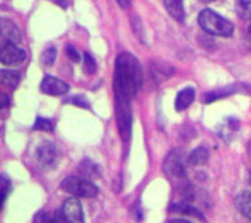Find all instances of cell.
<instances>
[{"label":"cell","mask_w":251,"mask_h":223,"mask_svg":"<svg viewBox=\"0 0 251 223\" xmlns=\"http://www.w3.org/2000/svg\"><path fill=\"white\" fill-rule=\"evenodd\" d=\"M143 84L141 65L135 56L131 53H121L116 59L113 87L116 93V100L131 101Z\"/></svg>","instance_id":"1"},{"label":"cell","mask_w":251,"mask_h":223,"mask_svg":"<svg viewBox=\"0 0 251 223\" xmlns=\"http://www.w3.org/2000/svg\"><path fill=\"white\" fill-rule=\"evenodd\" d=\"M199 24L206 32H209L212 35L229 37L234 32V24L210 9H204L200 12Z\"/></svg>","instance_id":"2"},{"label":"cell","mask_w":251,"mask_h":223,"mask_svg":"<svg viewBox=\"0 0 251 223\" xmlns=\"http://www.w3.org/2000/svg\"><path fill=\"white\" fill-rule=\"evenodd\" d=\"M60 188L74 197H82V198H91L99 194V188L91 181L76 176L65 178L63 182L60 184Z\"/></svg>","instance_id":"3"},{"label":"cell","mask_w":251,"mask_h":223,"mask_svg":"<svg viewBox=\"0 0 251 223\" xmlns=\"http://www.w3.org/2000/svg\"><path fill=\"white\" fill-rule=\"evenodd\" d=\"M116 119H118V128L124 140H128L131 134V101L116 100Z\"/></svg>","instance_id":"4"},{"label":"cell","mask_w":251,"mask_h":223,"mask_svg":"<svg viewBox=\"0 0 251 223\" xmlns=\"http://www.w3.org/2000/svg\"><path fill=\"white\" fill-rule=\"evenodd\" d=\"M163 169H165V172L169 176H174V178H182V176H185V163H184L182 153L178 151V150L171 151L169 156L165 160Z\"/></svg>","instance_id":"5"},{"label":"cell","mask_w":251,"mask_h":223,"mask_svg":"<svg viewBox=\"0 0 251 223\" xmlns=\"http://www.w3.org/2000/svg\"><path fill=\"white\" fill-rule=\"evenodd\" d=\"M26 59V51L19 49L16 44H3L0 50V60L3 65H19Z\"/></svg>","instance_id":"6"},{"label":"cell","mask_w":251,"mask_h":223,"mask_svg":"<svg viewBox=\"0 0 251 223\" xmlns=\"http://www.w3.org/2000/svg\"><path fill=\"white\" fill-rule=\"evenodd\" d=\"M40 88H41V93L49 94V96H63L65 93H68L69 85L59 78H54L51 75H46L41 81Z\"/></svg>","instance_id":"7"},{"label":"cell","mask_w":251,"mask_h":223,"mask_svg":"<svg viewBox=\"0 0 251 223\" xmlns=\"http://www.w3.org/2000/svg\"><path fill=\"white\" fill-rule=\"evenodd\" d=\"M62 213L68 218V221L72 223H84V212L82 206L78 201V198L71 197L63 203Z\"/></svg>","instance_id":"8"},{"label":"cell","mask_w":251,"mask_h":223,"mask_svg":"<svg viewBox=\"0 0 251 223\" xmlns=\"http://www.w3.org/2000/svg\"><path fill=\"white\" fill-rule=\"evenodd\" d=\"M0 40H1V46L9 44V43L10 44H18L21 41V32H19L18 26L12 21H9L6 18L1 19Z\"/></svg>","instance_id":"9"},{"label":"cell","mask_w":251,"mask_h":223,"mask_svg":"<svg viewBox=\"0 0 251 223\" xmlns=\"http://www.w3.org/2000/svg\"><path fill=\"white\" fill-rule=\"evenodd\" d=\"M37 157H38V162L41 163V166L53 168L57 162V151L51 143L44 141L37 150Z\"/></svg>","instance_id":"10"},{"label":"cell","mask_w":251,"mask_h":223,"mask_svg":"<svg viewBox=\"0 0 251 223\" xmlns=\"http://www.w3.org/2000/svg\"><path fill=\"white\" fill-rule=\"evenodd\" d=\"M196 99V91L193 87H185L184 90H181L176 96V100H175V107L178 112H182L185 109H188L193 101Z\"/></svg>","instance_id":"11"},{"label":"cell","mask_w":251,"mask_h":223,"mask_svg":"<svg viewBox=\"0 0 251 223\" xmlns=\"http://www.w3.org/2000/svg\"><path fill=\"white\" fill-rule=\"evenodd\" d=\"M163 4H165L166 10L169 12V15L175 21L184 22L185 12H184V3H182V0H163Z\"/></svg>","instance_id":"12"},{"label":"cell","mask_w":251,"mask_h":223,"mask_svg":"<svg viewBox=\"0 0 251 223\" xmlns=\"http://www.w3.org/2000/svg\"><path fill=\"white\" fill-rule=\"evenodd\" d=\"M235 206L237 209L241 212L243 216L251 219V193L250 191H244L241 193L237 198H235Z\"/></svg>","instance_id":"13"},{"label":"cell","mask_w":251,"mask_h":223,"mask_svg":"<svg viewBox=\"0 0 251 223\" xmlns=\"http://www.w3.org/2000/svg\"><path fill=\"white\" fill-rule=\"evenodd\" d=\"M209 160V150L206 147H197L188 156V163L191 166H201Z\"/></svg>","instance_id":"14"},{"label":"cell","mask_w":251,"mask_h":223,"mask_svg":"<svg viewBox=\"0 0 251 223\" xmlns=\"http://www.w3.org/2000/svg\"><path fill=\"white\" fill-rule=\"evenodd\" d=\"M19 72L16 71H7V69H3L0 72V81H1V85L6 87V88H15L18 84H19Z\"/></svg>","instance_id":"15"},{"label":"cell","mask_w":251,"mask_h":223,"mask_svg":"<svg viewBox=\"0 0 251 223\" xmlns=\"http://www.w3.org/2000/svg\"><path fill=\"white\" fill-rule=\"evenodd\" d=\"M234 91H237L235 87H225V88H221V90H216V91H210V93H206L204 94V101L206 103H212V101H216L222 97H226L229 94H232Z\"/></svg>","instance_id":"16"},{"label":"cell","mask_w":251,"mask_h":223,"mask_svg":"<svg viewBox=\"0 0 251 223\" xmlns=\"http://www.w3.org/2000/svg\"><path fill=\"white\" fill-rule=\"evenodd\" d=\"M172 212H176V213H181V215H188V216H196L199 219H203V215L191 204L188 203H182V204H175L171 207Z\"/></svg>","instance_id":"17"},{"label":"cell","mask_w":251,"mask_h":223,"mask_svg":"<svg viewBox=\"0 0 251 223\" xmlns=\"http://www.w3.org/2000/svg\"><path fill=\"white\" fill-rule=\"evenodd\" d=\"M235 10L241 19H251V0H235Z\"/></svg>","instance_id":"18"},{"label":"cell","mask_w":251,"mask_h":223,"mask_svg":"<svg viewBox=\"0 0 251 223\" xmlns=\"http://www.w3.org/2000/svg\"><path fill=\"white\" fill-rule=\"evenodd\" d=\"M79 172H81L84 176L90 178V179H93V178H97V176H99L97 166H96L93 162H90V168H87V162H82V163L79 165Z\"/></svg>","instance_id":"19"},{"label":"cell","mask_w":251,"mask_h":223,"mask_svg":"<svg viewBox=\"0 0 251 223\" xmlns=\"http://www.w3.org/2000/svg\"><path fill=\"white\" fill-rule=\"evenodd\" d=\"M54 59H56V49L54 47L46 49L41 54V63L44 66H51L54 63Z\"/></svg>","instance_id":"20"},{"label":"cell","mask_w":251,"mask_h":223,"mask_svg":"<svg viewBox=\"0 0 251 223\" xmlns=\"http://www.w3.org/2000/svg\"><path fill=\"white\" fill-rule=\"evenodd\" d=\"M84 71H85V74H88V75H91V74H94L96 72V69H97V65H96V60H94V57L90 54V53H84Z\"/></svg>","instance_id":"21"},{"label":"cell","mask_w":251,"mask_h":223,"mask_svg":"<svg viewBox=\"0 0 251 223\" xmlns=\"http://www.w3.org/2000/svg\"><path fill=\"white\" fill-rule=\"evenodd\" d=\"M34 129L37 131H44V132H51L53 131V124L50 119H44V118H38L34 124Z\"/></svg>","instance_id":"22"},{"label":"cell","mask_w":251,"mask_h":223,"mask_svg":"<svg viewBox=\"0 0 251 223\" xmlns=\"http://www.w3.org/2000/svg\"><path fill=\"white\" fill-rule=\"evenodd\" d=\"M66 54L72 62H79L81 60V54L74 46H66Z\"/></svg>","instance_id":"23"},{"label":"cell","mask_w":251,"mask_h":223,"mask_svg":"<svg viewBox=\"0 0 251 223\" xmlns=\"http://www.w3.org/2000/svg\"><path fill=\"white\" fill-rule=\"evenodd\" d=\"M49 223H72L68 221V218L62 213V210L60 212H56L53 216H50V222Z\"/></svg>","instance_id":"24"},{"label":"cell","mask_w":251,"mask_h":223,"mask_svg":"<svg viewBox=\"0 0 251 223\" xmlns=\"http://www.w3.org/2000/svg\"><path fill=\"white\" fill-rule=\"evenodd\" d=\"M9 190H10L9 182H7V179L3 176V178H1V201H3V203L6 201V197H7V194H9Z\"/></svg>","instance_id":"25"},{"label":"cell","mask_w":251,"mask_h":223,"mask_svg":"<svg viewBox=\"0 0 251 223\" xmlns=\"http://www.w3.org/2000/svg\"><path fill=\"white\" fill-rule=\"evenodd\" d=\"M71 103L74 104H78V106H82V107H88V103L85 101V99H81V97H74V99H69Z\"/></svg>","instance_id":"26"},{"label":"cell","mask_w":251,"mask_h":223,"mask_svg":"<svg viewBox=\"0 0 251 223\" xmlns=\"http://www.w3.org/2000/svg\"><path fill=\"white\" fill-rule=\"evenodd\" d=\"M116 1H118V4H119L122 9L129 7V6H131V3H132V0H116Z\"/></svg>","instance_id":"27"},{"label":"cell","mask_w":251,"mask_h":223,"mask_svg":"<svg viewBox=\"0 0 251 223\" xmlns=\"http://www.w3.org/2000/svg\"><path fill=\"white\" fill-rule=\"evenodd\" d=\"M9 106V97L6 94H1V109H6Z\"/></svg>","instance_id":"28"},{"label":"cell","mask_w":251,"mask_h":223,"mask_svg":"<svg viewBox=\"0 0 251 223\" xmlns=\"http://www.w3.org/2000/svg\"><path fill=\"white\" fill-rule=\"evenodd\" d=\"M57 3H59V6H62V7H68L69 6V0H56Z\"/></svg>","instance_id":"29"},{"label":"cell","mask_w":251,"mask_h":223,"mask_svg":"<svg viewBox=\"0 0 251 223\" xmlns=\"http://www.w3.org/2000/svg\"><path fill=\"white\" fill-rule=\"evenodd\" d=\"M169 223H191V222H188V221H185V219H174V221H171Z\"/></svg>","instance_id":"30"},{"label":"cell","mask_w":251,"mask_h":223,"mask_svg":"<svg viewBox=\"0 0 251 223\" xmlns=\"http://www.w3.org/2000/svg\"><path fill=\"white\" fill-rule=\"evenodd\" d=\"M247 38H249V43L251 44V22H250V26H249V29H247Z\"/></svg>","instance_id":"31"},{"label":"cell","mask_w":251,"mask_h":223,"mask_svg":"<svg viewBox=\"0 0 251 223\" xmlns=\"http://www.w3.org/2000/svg\"><path fill=\"white\" fill-rule=\"evenodd\" d=\"M201 1H204V3H212V1H215V0H201Z\"/></svg>","instance_id":"32"},{"label":"cell","mask_w":251,"mask_h":223,"mask_svg":"<svg viewBox=\"0 0 251 223\" xmlns=\"http://www.w3.org/2000/svg\"><path fill=\"white\" fill-rule=\"evenodd\" d=\"M250 182H251V175H250Z\"/></svg>","instance_id":"33"}]
</instances>
